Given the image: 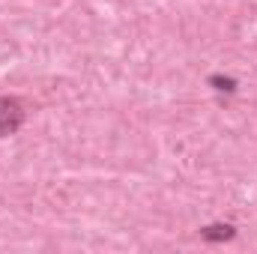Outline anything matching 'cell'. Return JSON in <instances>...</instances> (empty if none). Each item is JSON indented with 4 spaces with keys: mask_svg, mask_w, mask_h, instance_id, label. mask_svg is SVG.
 I'll use <instances>...</instances> for the list:
<instances>
[{
    "mask_svg": "<svg viewBox=\"0 0 257 254\" xmlns=\"http://www.w3.org/2000/svg\"><path fill=\"white\" fill-rule=\"evenodd\" d=\"M24 120H27L24 102L18 96H0V138L15 135L18 129L24 126Z\"/></svg>",
    "mask_w": 257,
    "mask_h": 254,
    "instance_id": "1",
    "label": "cell"
},
{
    "mask_svg": "<svg viewBox=\"0 0 257 254\" xmlns=\"http://www.w3.org/2000/svg\"><path fill=\"white\" fill-rule=\"evenodd\" d=\"M233 236H236V224H230V221H212V224L200 227V239H206V242H230Z\"/></svg>",
    "mask_w": 257,
    "mask_h": 254,
    "instance_id": "2",
    "label": "cell"
},
{
    "mask_svg": "<svg viewBox=\"0 0 257 254\" xmlns=\"http://www.w3.org/2000/svg\"><path fill=\"white\" fill-rule=\"evenodd\" d=\"M209 87L215 90V93H236V87H239V81L236 78H230V75H209Z\"/></svg>",
    "mask_w": 257,
    "mask_h": 254,
    "instance_id": "3",
    "label": "cell"
}]
</instances>
